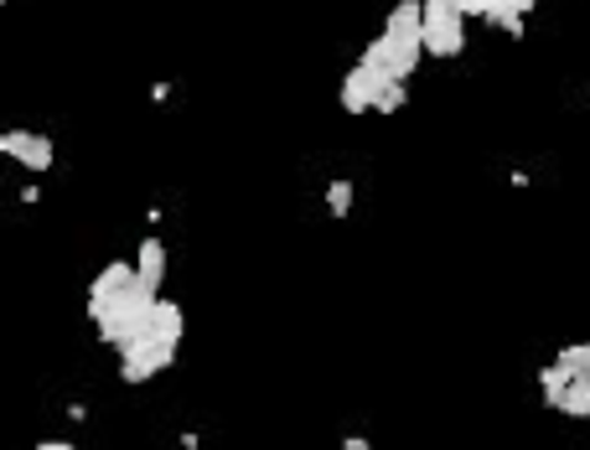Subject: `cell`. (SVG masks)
Returning a JSON list of instances; mask_svg holds the SVG:
<instances>
[{"label":"cell","instance_id":"obj_12","mask_svg":"<svg viewBox=\"0 0 590 450\" xmlns=\"http://www.w3.org/2000/svg\"><path fill=\"white\" fill-rule=\"evenodd\" d=\"M461 16H492V0H456Z\"/></svg>","mask_w":590,"mask_h":450},{"label":"cell","instance_id":"obj_7","mask_svg":"<svg viewBox=\"0 0 590 450\" xmlns=\"http://www.w3.org/2000/svg\"><path fill=\"white\" fill-rule=\"evenodd\" d=\"M136 264H124V259H114V264H104V270H99V280H93L89 286V311L93 306H104V300H114V296H124V290L136 286Z\"/></svg>","mask_w":590,"mask_h":450},{"label":"cell","instance_id":"obj_16","mask_svg":"<svg viewBox=\"0 0 590 450\" xmlns=\"http://www.w3.org/2000/svg\"><path fill=\"white\" fill-rule=\"evenodd\" d=\"M586 99H590V93H586Z\"/></svg>","mask_w":590,"mask_h":450},{"label":"cell","instance_id":"obj_9","mask_svg":"<svg viewBox=\"0 0 590 450\" xmlns=\"http://www.w3.org/2000/svg\"><path fill=\"white\" fill-rule=\"evenodd\" d=\"M136 270H140V280H146L151 290H161V280H167V243H161V239H146V243H140Z\"/></svg>","mask_w":590,"mask_h":450},{"label":"cell","instance_id":"obj_4","mask_svg":"<svg viewBox=\"0 0 590 450\" xmlns=\"http://www.w3.org/2000/svg\"><path fill=\"white\" fill-rule=\"evenodd\" d=\"M171 362H177V347L161 342V337H136V342L120 347V378L130 383V389L151 383L156 373H167Z\"/></svg>","mask_w":590,"mask_h":450},{"label":"cell","instance_id":"obj_14","mask_svg":"<svg viewBox=\"0 0 590 450\" xmlns=\"http://www.w3.org/2000/svg\"><path fill=\"white\" fill-rule=\"evenodd\" d=\"M37 450H78V446H68V440H42Z\"/></svg>","mask_w":590,"mask_h":450},{"label":"cell","instance_id":"obj_8","mask_svg":"<svg viewBox=\"0 0 590 450\" xmlns=\"http://www.w3.org/2000/svg\"><path fill=\"white\" fill-rule=\"evenodd\" d=\"M182 331H187L182 306L177 300H156V316H151V327H146V337H161V342L182 347Z\"/></svg>","mask_w":590,"mask_h":450},{"label":"cell","instance_id":"obj_5","mask_svg":"<svg viewBox=\"0 0 590 450\" xmlns=\"http://www.w3.org/2000/svg\"><path fill=\"white\" fill-rule=\"evenodd\" d=\"M389 83H393V73H389V68L358 62V68H352L348 78H342V109H348V114H373Z\"/></svg>","mask_w":590,"mask_h":450},{"label":"cell","instance_id":"obj_3","mask_svg":"<svg viewBox=\"0 0 590 450\" xmlns=\"http://www.w3.org/2000/svg\"><path fill=\"white\" fill-rule=\"evenodd\" d=\"M424 52L430 58H461L467 52V16L456 0H424Z\"/></svg>","mask_w":590,"mask_h":450},{"label":"cell","instance_id":"obj_6","mask_svg":"<svg viewBox=\"0 0 590 450\" xmlns=\"http://www.w3.org/2000/svg\"><path fill=\"white\" fill-rule=\"evenodd\" d=\"M0 156H11V161H21L27 171H52V140L47 136H37V130H0Z\"/></svg>","mask_w":590,"mask_h":450},{"label":"cell","instance_id":"obj_1","mask_svg":"<svg viewBox=\"0 0 590 450\" xmlns=\"http://www.w3.org/2000/svg\"><path fill=\"white\" fill-rule=\"evenodd\" d=\"M539 393L554 414H570V420H590V342L564 347L560 358L539 373Z\"/></svg>","mask_w":590,"mask_h":450},{"label":"cell","instance_id":"obj_2","mask_svg":"<svg viewBox=\"0 0 590 450\" xmlns=\"http://www.w3.org/2000/svg\"><path fill=\"white\" fill-rule=\"evenodd\" d=\"M156 300H161V290H151L136 274V286L124 290V296L93 306L89 321H93V331H99V342L124 347V342H136V337H146V327H151V316H156Z\"/></svg>","mask_w":590,"mask_h":450},{"label":"cell","instance_id":"obj_10","mask_svg":"<svg viewBox=\"0 0 590 450\" xmlns=\"http://www.w3.org/2000/svg\"><path fill=\"white\" fill-rule=\"evenodd\" d=\"M327 208H332V218H348L352 212V181H332V187H327Z\"/></svg>","mask_w":590,"mask_h":450},{"label":"cell","instance_id":"obj_11","mask_svg":"<svg viewBox=\"0 0 590 450\" xmlns=\"http://www.w3.org/2000/svg\"><path fill=\"white\" fill-rule=\"evenodd\" d=\"M399 109H404V78H393L389 89H383V99H379L373 114H399Z\"/></svg>","mask_w":590,"mask_h":450},{"label":"cell","instance_id":"obj_13","mask_svg":"<svg viewBox=\"0 0 590 450\" xmlns=\"http://www.w3.org/2000/svg\"><path fill=\"white\" fill-rule=\"evenodd\" d=\"M342 450H373V446H368L363 436H348V440H342Z\"/></svg>","mask_w":590,"mask_h":450},{"label":"cell","instance_id":"obj_15","mask_svg":"<svg viewBox=\"0 0 590 450\" xmlns=\"http://www.w3.org/2000/svg\"><path fill=\"white\" fill-rule=\"evenodd\" d=\"M533 6H539V0H518V11H523V16H529V11H533Z\"/></svg>","mask_w":590,"mask_h":450}]
</instances>
